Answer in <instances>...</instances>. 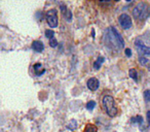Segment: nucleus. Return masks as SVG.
<instances>
[{
    "label": "nucleus",
    "mask_w": 150,
    "mask_h": 132,
    "mask_svg": "<svg viewBox=\"0 0 150 132\" xmlns=\"http://www.w3.org/2000/svg\"><path fill=\"white\" fill-rule=\"evenodd\" d=\"M104 38H105L106 46L114 51L115 50L120 51L123 48V46H125V41H123L122 36L120 35V33L114 27H109L106 30Z\"/></svg>",
    "instance_id": "obj_1"
},
{
    "label": "nucleus",
    "mask_w": 150,
    "mask_h": 132,
    "mask_svg": "<svg viewBox=\"0 0 150 132\" xmlns=\"http://www.w3.org/2000/svg\"><path fill=\"white\" fill-rule=\"evenodd\" d=\"M137 121L138 123H142V121H143V119H142V117L141 116H137V118H134V119H132V122H136Z\"/></svg>",
    "instance_id": "obj_19"
},
{
    "label": "nucleus",
    "mask_w": 150,
    "mask_h": 132,
    "mask_svg": "<svg viewBox=\"0 0 150 132\" xmlns=\"http://www.w3.org/2000/svg\"><path fill=\"white\" fill-rule=\"evenodd\" d=\"M139 61L142 64V66H145V67H147V68H150V61L148 60L147 58H145V57H140Z\"/></svg>",
    "instance_id": "obj_12"
},
{
    "label": "nucleus",
    "mask_w": 150,
    "mask_h": 132,
    "mask_svg": "<svg viewBox=\"0 0 150 132\" xmlns=\"http://www.w3.org/2000/svg\"><path fill=\"white\" fill-rule=\"evenodd\" d=\"M45 19L47 21V24L50 27L56 28L59 25V20H58V11L56 9H50L47 13L45 14Z\"/></svg>",
    "instance_id": "obj_4"
},
{
    "label": "nucleus",
    "mask_w": 150,
    "mask_h": 132,
    "mask_svg": "<svg viewBox=\"0 0 150 132\" xmlns=\"http://www.w3.org/2000/svg\"><path fill=\"white\" fill-rule=\"evenodd\" d=\"M33 68H34V71L37 76H41L42 73L45 72V69L42 67V65L40 63H36V64L33 65Z\"/></svg>",
    "instance_id": "obj_9"
},
{
    "label": "nucleus",
    "mask_w": 150,
    "mask_h": 132,
    "mask_svg": "<svg viewBox=\"0 0 150 132\" xmlns=\"http://www.w3.org/2000/svg\"><path fill=\"white\" fill-rule=\"evenodd\" d=\"M105 61V59H104V57H99L98 59L96 60V62L94 63V68L96 70H98V69H100V67H101V65H102V63Z\"/></svg>",
    "instance_id": "obj_10"
},
{
    "label": "nucleus",
    "mask_w": 150,
    "mask_h": 132,
    "mask_svg": "<svg viewBox=\"0 0 150 132\" xmlns=\"http://www.w3.org/2000/svg\"><path fill=\"white\" fill-rule=\"evenodd\" d=\"M32 49H33L35 52L41 53L42 51L44 50V46L41 41H39V40H34L33 44H32Z\"/></svg>",
    "instance_id": "obj_8"
},
{
    "label": "nucleus",
    "mask_w": 150,
    "mask_h": 132,
    "mask_svg": "<svg viewBox=\"0 0 150 132\" xmlns=\"http://www.w3.org/2000/svg\"><path fill=\"white\" fill-rule=\"evenodd\" d=\"M95 106H96V102L95 101H88V103H86V109H88V111H93V109L95 108Z\"/></svg>",
    "instance_id": "obj_15"
},
{
    "label": "nucleus",
    "mask_w": 150,
    "mask_h": 132,
    "mask_svg": "<svg viewBox=\"0 0 150 132\" xmlns=\"http://www.w3.org/2000/svg\"><path fill=\"white\" fill-rule=\"evenodd\" d=\"M118 22L123 29H129L132 27V25H133L131 17L129 15H127V14H122V15L119 16Z\"/></svg>",
    "instance_id": "obj_5"
},
{
    "label": "nucleus",
    "mask_w": 150,
    "mask_h": 132,
    "mask_svg": "<svg viewBox=\"0 0 150 132\" xmlns=\"http://www.w3.org/2000/svg\"><path fill=\"white\" fill-rule=\"evenodd\" d=\"M86 85H88V88L91 91H96L99 88V81L96 78H92L88 81Z\"/></svg>",
    "instance_id": "obj_7"
},
{
    "label": "nucleus",
    "mask_w": 150,
    "mask_h": 132,
    "mask_svg": "<svg viewBox=\"0 0 150 132\" xmlns=\"http://www.w3.org/2000/svg\"><path fill=\"white\" fill-rule=\"evenodd\" d=\"M135 46H136V48H137L138 53H139V54H141V55H148V56L150 55V48L146 46L145 44H144L143 42L141 41V40H136Z\"/></svg>",
    "instance_id": "obj_6"
},
{
    "label": "nucleus",
    "mask_w": 150,
    "mask_h": 132,
    "mask_svg": "<svg viewBox=\"0 0 150 132\" xmlns=\"http://www.w3.org/2000/svg\"><path fill=\"white\" fill-rule=\"evenodd\" d=\"M129 76H131L133 80H135V81L138 80V72H137V70H136V69H134V68L129 69Z\"/></svg>",
    "instance_id": "obj_14"
},
{
    "label": "nucleus",
    "mask_w": 150,
    "mask_h": 132,
    "mask_svg": "<svg viewBox=\"0 0 150 132\" xmlns=\"http://www.w3.org/2000/svg\"><path fill=\"white\" fill-rule=\"evenodd\" d=\"M50 46H52V48H56V46H58V41H57V39H54V38L50 39Z\"/></svg>",
    "instance_id": "obj_18"
},
{
    "label": "nucleus",
    "mask_w": 150,
    "mask_h": 132,
    "mask_svg": "<svg viewBox=\"0 0 150 132\" xmlns=\"http://www.w3.org/2000/svg\"><path fill=\"white\" fill-rule=\"evenodd\" d=\"M144 98H145V100L147 102L150 103V90H146L144 92Z\"/></svg>",
    "instance_id": "obj_17"
},
{
    "label": "nucleus",
    "mask_w": 150,
    "mask_h": 132,
    "mask_svg": "<svg viewBox=\"0 0 150 132\" xmlns=\"http://www.w3.org/2000/svg\"><path fill=\"white\" fill-rule=\"evenodd\" d=\"M133 16L138 21H145L150 16V6L146 2H140L134 7Z\"/></svg>",
    "instance_id": "obj_2"
},
{
    "label": "nucleus",
    "mask_w": 150,
    "mask_h": 132,
    "mask_svg": "<svg viewBox=\"0 0 150 132\" xmlns=\"http://www.w3.org/2000/svg\"><path fill=\"white\" fill-rule=\"evenodd\" d=\"M54 32L52 31V30H50V29H47L45 31V36L48 38V39H52L54 38Z\"/></svg>",
    "instance_id": "obj_16"
},
{
    "label": "nucleus",
    "mask_w": 150,
    "mask_h": 132,
    "mask_svg": "<svg viewBox=\"0 0 150 132\" xmlns=\"http://www.w3.org/2000/svg\"><path fill=\"white\" fill-rule=\"evenodd\" d=\"M125 55H127V57H131L132 56V51L129 50V49H125Z\"/></svg>",
    "instance_id": "obj_20"
},
{
    "label": "nucleus",
    "mask_w": 150,
    "mask_h": 132,
    "mask_svg": "<svg viewBox=\"0 0 150 132\" xmlns=\"http://www.w3.org/2000/svg\"><path fill=\"white\" fill-rule=\"evenodd\" d=\"M83 132H98V128L93 124H88L84 128Z\"/></svg>",
    "instance_id": "obj_11"
},
{
    "label": "nucleus",
    "mask_w": 150,
    "mask_h": 132,
    "mask_svg": "<svg viewBox=\"0 0 150 132\" xmlns=\"http://www.w3.org/2000/svg\"><path fill=\"white\" fill-rule=\"evenodd\" d=\"M102 104H103V107H104L105 111H106V113L109 117L113 118L117 115V107H116V104H115L114 98H113L112 96H110V95H105V96L103 97Z\"/></svg>",
    "instance_id": "obj_3"
},
{
    "label": "nucleus",
    "mask_w": 150,
    "mask_h": 132,
    "mask_svg": "<svg viewBox=\"0 0 150 132\" xmlns=\"http://www.w3.org/2000/svg\"><path fill=\"white\" fill-rule=\"evenodd\" d=\"M147 121L148 124L150 125V111H147Z\"/></svg>",
    "instance_id": "obj_21"
},
{
    "label": "nucleus",
    "mask_w": 150,
    "mask_h": 132,
    "mask_svg": "<svg viewBox=\"0 0 150 132\" xmlns=\"http://www.w3.org/2000/svg\"><path fill=\"white\" fill-rule=\"evenodd\" d=\"M67 128H69V129H71V130H75L77 128V122L75 121V120H71V121L67 124Z\"/></svg>",
    "instance_id": "obj_13"
}]
</instances>
